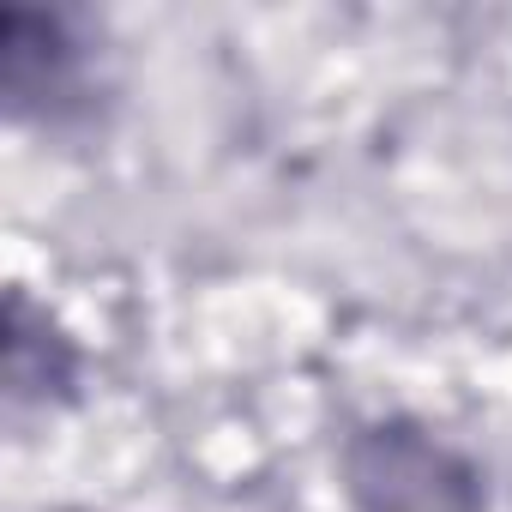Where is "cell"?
<instances>
[{"instance_id": "cell-1", "label": "cell", "mask_w": 512, "mask_h": 512, "mask_svg": "<svg viewBox=\"0 0 512 512\" xmlns=\"http://www.w3.org/2000/svg\"><path fill=\"white\" fill-rule=\"evenodd\" d=\"M344 482L356 512H482L476 470L416 422H380L350 440Z\"/></svg>"}]
</instances>
